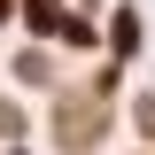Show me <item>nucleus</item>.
Returning <instances> with one entry per match:
<instances>
[{"mask_svg":"<svg viewBox=\"0 0 155 155\" xmlns=\"http://www.w3.org/2000/svg\"><path fill=\"white\" fill-rule=\"evenodd\" d=\"M0 132H16V116H8V109H0Z\"/></svg>","mask_w":155,"mask_h":155,"instance_id":"1","label":"nucleus"}]
</instances>
